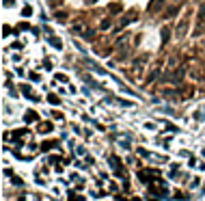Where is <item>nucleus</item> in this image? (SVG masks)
<instances>
[{"instance_id":"1","label":"nucleus","mask_w":205,"mask_h":201,"mask_svg":"<svg viewBox=\"0 0 205 201\" xmlns=\"http://www.w3.org/2000/svg\"><path fill=\"white\" fill-rule=\"evenodd\" d=\"M50 130H52L50 123H43V125H41V132H50Z\"/></svg>"},{"instance_id":"2","label":"nucleus","mask_w":205,"mask_h":201,"mask_svg":"<svg viewBox=\"0 0 205 201\" xmlns=\"http://www.w3.org/2000/svg\"><path fill=\"white\" fill-rule=\"evenodd\" d=\"M35 119H37V115L30 110V115H26V121H35Z\"/></svg>"}]
</instances>
